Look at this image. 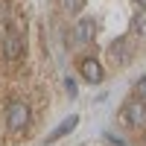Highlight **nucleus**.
I'll return each mask as SVG.
<instances>
[{
	"mask_svg": "<svg viewBox=\"0 0 146 146\" xmlns=\"http://www.w3.org/2000/svg\"><path fill=\"white\" fill-rule=\"evenodd\" d=\"M82 6H85V0H62L64 12H82Z\"/></svg>",
	"mask_w": 146,
	"mask_h": 146,
	"instance_id": "nucleus-9",
	"label": "nucleus"
},
{
	"mask_svg": "<svg viewBox=\"0 0 146 146\" xmlns=\"http://www.w3.org/2000/svg\"><path fill=\"white\" fill-rule=\"evenodd\" d=\"M27 123H29V105L21 102V100L9 102V108H6V126H9V131H23Z\"/></svg>",
	"mask_w": 146,
	"mask_h": 146,
	"instance_id": "nucleus-1",
	"label": "nucleus"
},
{
	"mask_svg": "<svg viewBox=\"0 0 146 146\" xmlns=\"http://www.w3.org/2000/svg\"><path fill=\"white\" fill-rule=\"evenodd\" d=\"M79 70H82V79L85 82H91V85H100L102 82V64H100V58L85 56L79 62Z\"/></svg>",
	"mask_w": 146,
	"mask_h": 146,
	"instance_id": "nucleus-4",
	"label": "nucleus"
},
{
	"mask_svg": "<svg viewBox=\"0 0 146 146\" xmlns=\"http://www.w3.org/2000/svg\"><path fill=\"white\" fill-rule=\"evenodd\" d=\"M137 6H140V9H143V12H146V0H137Z\"/></svg>",
	"mask_w": 146,
	"mask_h": 146,
	"instance_id": "nucleus-11",
	"label": "nucleus"
},
{
	"mask_svg": "<svg viewBox=\"0 0 146 146\" xmlns=\"http://www.w3.org/2000/svg\"><path fill=\"white\" fill-rule=\"evenodd\" d=\"M108 56H111V62H114V64H129V56H131L129 38H114L111 47H108Z\"/></svg>",
	"mask_w": 146,
	"mask_h": 146,
	"instance_id": "nucleus-5",
	"label": "nucleus"
},
{
	"mask_svg": "<svg viewBox=\"0 0 146 146\" xmlns=\"http://www.w3.org/2000/svg\"><path fill=\"white\" fill-rule=\"evenodd\" d=\"M131 29H135L140 38H146V12L143 9H137L135 15H131Z\"/></svg>",
	"mask_w": 146,
	"mask_h": 146,
	"instance_id": "nucleus-8",
	"label": "nucleus"
},
{
	"mask_svg": "<svg viewBox=\"0 0 146 146\" xmlns=\"http://www.w3.org/2000/svg\"><path fill=\"white\" fill-rule=\"evenodd\" d=\"M135 94H137L135 100H140V102H146V76H143V79H140V82L135 85Z\"/></svg>",
	"mask_w": 146,
	"mask_h": 146,
	"instance_id": "nucleus-10",
	"label": "nucleus"
},
{
	"mask_svg": "<svg viewBox=\"0 0 146 146\" xmlns=\"http://www.w3.org/2000/svg\"><path fill=\"white\" fill-rule=\"evenodd\" d=\"M120 111H123L120 120H123L126 126H143V123H146V105H143L140 100H126Z\"/></svg>",
	"mask_w": 146,
	"mask_h": 146,
	"instance_id": "nucleus-2",
	"label": "nucleus"
},
{
	"mask_svg": "<svg viewBox=\"0 0 146 146\" xmlns=\"http://www.w3.org/2000/svg\"><path fill=\"white\" fill-rule=\"evenodd\" d=\"M76 123H79V117L76 114H70V117H64L62 123H58L50 135H47V143H53V140H58V137H64V135H70L73 129H76Z\"/></svg>",
	"mask_w": 146,
	"mask_h": 146,
	"instance_id": "nucleus-6",
	"label": "nucleus"
},
{
	"mask_svg": "<svg viewBox=\"0 0 146 146\" xmlns=\"http://www.w3.org/2000/svg\"><path fill=\"white\" fill-rule=\"evenodd\" d=\"M21 53H23V38H21V32L6 29V35H3V58H6V62H15V58H21Z\"/></svg>",
	"mask_w": 146,
	"mask_h": 146,
	"instance_id": "nucleus-3",
	"label": "nucleus"
},
{
	"mask_svg": "<svg viewBox=\"0 0 146 146\" xmlns=\"http://www.w3.org/2000/svg\"><path fill=\"white\" fill-rule=\"evenodd\" d=\"M94 32H96V23L91 18H82L79 27H76V38L79 41H94Z\"/></svg>",
	"mask_w": 146,
	"mask_h": 146,
	"instance_id": "nucleus-7",
	"label": "nucleus"
}]
</instances>
